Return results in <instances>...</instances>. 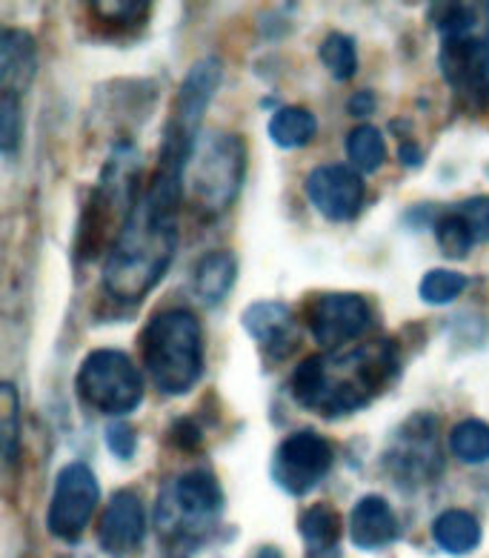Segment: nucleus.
<instances>
[{"mask_svg": "<svg viewBox=\"0 0 489 558\" xmlns=\"http://www.w3.org/2000/svg\"><path fill=\"white\" fill-rule=\"evenodd\" d=\"M192 146L195 141L167 126L158 167L103 260V290L123 304L144 301L172 267L181 232L178 215L184 207V172Z\"/></svg>", "mask_w": 489, "mask_h": 558, "instance_id": "1", "label": "nucleus"}, {"mask_svg": "<svg viewBox=\"0 0 489 558\" xmlns=\"http://www.w3.org/2000/svg\"><path fill=\"white\" fill-rule=\"evenodd\" d=\"M401 373V350L392 338L321 352L301 361L290 378L295 404L321 418H344L369 407Z\"/></svg>", "mask_w": 489, "mask_h": 558, "instance_id": "2", "label": "nucleus"}, {"mask_svg": "<svg viewBox=\"0 0 489 558\" xmlns=\"http://www.w3.org/2000/svg\"><path fill=\"white\" fill-rule=\"evenodd\" d=\"M429 17L441 35L438 66L455 107L481 116L489 109V3H436Z\"/></svg>", "mask_w": 489, "mask_h": 558, "instance_id": "3", "label": "nucleus"}, {"mask_svg": "<svg viewBox=\"0 0 489 558\" xmlns=\"http://www.w3.org/2000/svg\"><path fill=\"white\" fill-rule=\"evenodd\" d=\"M140 359L158 390L186 396L204 375V329L198 315L184 306L152 315L140 332Z\"/></svg>", "mask_w": 489, "mask_h": 558, "instance_id": "4", "label": "nucleus"}, {"mask_svg": "<svg viewBox=\"0 0 489 558\" xmlns=\"http://www.w3.org/2000/svg\"><path fill=\"white\" fill-rule=\"evenodd\" d=\"M246 175V144L235 132H200L184 172V198L200 218H218L235 204Z\"/></svg>", "mask_w": 489, "mask_h": 558, "instance_id": "5", "label": "nucleus"}, {"mask_svg": "<svg viewBox=\"0 0 489 558\" xmlns=\"http://www.w3.org/2000/svg\"><path fill=\"white\" fill-rule=\"evenodd\" d=\"M223 512V489L209 470L178 475L158 496L155 524L172 544H198L209 538Z\"/></svg>", "mask_w": 489, "mask_h": 558, "instance_id": "6", "label": "nucleus"}, {"mask_svg": "<svg viewBox=\"0 0 489 558\" xmlns=\"http://www.w3.org/2000/svg\"><path fill=\"white\" fill-rule=\"evenodd\" d=\"M77 396L103 415H130L144 401V378L135 361L121 350H93L75 378Z\"/></svg>", "mask_w": 489, "mask_h": 558, "instance_id": "7", "label": "nucleus"}, {"mask_svg": "<svg viewBox=\"0 0 489 558\" xmlns=\"http://www.w3.org/2000/svg\"><path fill=\"white\" fill-rule=\"evenodd\" d=\"M383 466L392 475V482L404 489H418L438 482L443 470V456L436 415H409L395 429L390 447L383 452Z\"/></svg>", "mask_w": 489, "mask_h": 558, "instance_id": "8", "label": "nucleus"}, {"mask_svg": "<svg viewBox=\"0 0 489 558\" xmlns=\"http://www.w3.org/2000/svg\"><path fill=\"white\" fill-rule=\"evenodd\" d=\"M332 464H335L332 444L315 429H298L283 438L272 452V482L283 493L301 498L327 478Z\"/></svg>", "mask_w": 489, "mask_h": 558, "instance_id": "9", "label": "nucleus"}, {"mask_svg": "<svg viewBox=\"0 0 489 558\" xmlns=\"http://www.w3.org/2000/svg\"><path fill=\"white\" fill-rule=\"evenodd\" d=\"M100 505V484L93 466L72 461L54 478V493L49 501L47 527L61 542H77L86 533L95 510Z\"/></svg>", "mask_w": 489, "mask_h": 558, "instance_id": "10", "label": "nucleus"}, {"mask_svg": "<svg viewBox=\"0 0 489 558\" xmlns=\"http://www.w3.org/2000/svg\"><path fill=\"white\" fill-rule=\"evenodd\" d=\"M304 322L323 350L335 352L367 332L372 310L358 292H323L304 306Z\"/></svg>", "mask_w": 489, "mask_h": 558, "instance_id": "11", "label": "nucleus"}, {"mask_svg": "<svg viewBox=\"0 0 489 558\" xmlns=\"http://www.w3.org/2000/svg\"><path fill=\"white\" fill-rule=\"evenodd\" d=\"M306 195L327 221L346 223L358 218L367 204V184L358 169L346 163H323L306 178Z\"/></svg>", "mask_w": 489, "mask_h": 558, "instance_id": "12", "label": "nucleus"}, {"mask_svg": "<svg viewBox=\"0 0 489 558\" xmlns=\"http://www.w3.org/2000/svg\"><path fill=\"white\" fill-rule=\"evenodd\" d=\"M223 81V63L221 58H204L186 72L184 84L178 89L175 104H172V118L167 126L184 132L186 138H198L200 121L207 116L209 104H212L215 93L221 89Z\"/></svg>", "mask_w": 489, "mask_h": 558, "instance_id": "13", "label": "nucleus"}, {"mask_svg": "<svg viewBox=\"0 0 489 558\" xmlns=\"http://www.w3.org/2000/svg\"><path fill=\"white\" fill-rule=\"evenodd\" d=\"M146 535V510L135 489L123 487L109 498L107 510L100 515L98 542L112 556H126L138 550Z\"/></svg>", "mask_w": 489, "mask_h": 558, "instance_id": "14", "label": "nucleus"}, {"mask_svg": "<svg viewBox=\"0 0 489 558\" xmlns=\"http://www.w3.org/2000/svg\"><path fill=\"white\" fill-rule=\"evenodd\" d=\"M241 324L255 344L272 359L290 355L295 347V315L292 306L283 301H255L244 310Z\"/></svg>", "mask_w": 489, "mask_h": 558, "instance_id": "15", "label": "nucleus"}, {"mask_svg": "<svg viewBox=\"0 0 489 558\" xmlns=\"http://www.w3.org/2000/svg\"><path fill=\"white\" fill-rule=\"evenodd\" d=\"M38 70V49L35 38L24 29H3L0 35V95H21L29 89L32 77Z\"/></svg>", "mask_w": 489, "mask_h": 558, "instance_id": "16", "label": "nucleus"}, {"mask_svg": "<svg viewBox=\"0 0 489 558\" xmlns=\"http://www.w3.org/2000/svg\"><path fill=\"white\" fill-rule=\"evenodd\" d=\"M401 533L398 515L390 501L381 496H364L352 507L350 515V538L358 550H381L392 544Z\"/></svg>", "mask_w": 489, "mask_h": 558, "instance_id": "17", "label": "nucleus"}, {"mask_svg": "<svg viewBox=\"0 0 489 558\" xmlns=\"http://www.w3.org/2000/svg\"><path fill=\"white\" fill-rule=\"evenodd\" d=\"M237 278V260L227 250H215L207 253L195 264V278H192V290L207 306L221 304L230 290L235 287Z\"/></svg>", "mask_w": 489, "mask_h": 558, "instance_id": "18", "label": "nucleus"}, {"mask_svg": "<svg viewBox=\"0 0 489 558\" xmlns=\"http://www.w3.org/2000/svg\"><path fill=\"white\" fill-rule=\"evenodd\" d=\"M86 12H89V21L107 38H123V35H135V32L144 29L152 7L149 3H135V0H115V3L98 0V3H89Z\"/></svg>", "mask_w": 489, "mask_h": 558, "instance_id": "19", "label": "nucleus"}, {"mask_svg": "<svg viewBox=\"0 0 489 558\" xmlns=\"http://www.w3.org/2000/svg\"><path fill=\"white\" fill-rule=\"evenodd\" d=\"M432 538L443 553L450 556H466L481 544V524L473 512L466 510H443L432 521Z\"/></svg>", "mask_w": 489, "mask_h": 558, "instance_id": "20", "label": "nucleus"}, {"mask_svg": "<svg viewBox=\"0 0 489 558\" xmlns=\"http://www.w3.org/2000/svg\"><path fill=\"white\" fill-rule=\"evenodd\" d=\"M298 530L304 535L306 547L313 553L335 550L341 535H344V519L335 507L329 505H313L309 510L301 512Z\"/></svg>", "mask_w": 489, "mask_h": 558, "instance_id": "21", "label": "nucleus"}, {"mask_svg": "<svg viewBox=\"0 0 489 558\" xmlns=\"http://www.w3.org/2000/svg\"><path fill=\"white\" fill-rule=\"evenodd\" d=\"M318 135V121L309 109L283 107L269 121V138L281 149H301Z\"/></svg>", "mask_w": 489, "mask_h": 558, "instance_id": "22", "label": "nucleus"}, {"mask_svg": "<svg viewBox=\"0 0 489 558\" xmlns=\"http://www.w3.org/2000/svg\"><path fill=\"white\" fill-rule=\"evenodd\" d=\"M346 155H350L352 169H358L360 175H372L387 161V141L381 130L375 126H355L346 138Z\"/></svg>", "mask_w": 489, "mask_h": 558, "instance_id": "23", "label": "nucleus"}, {"mask_svg": "<svg viewBox=\"0 0 489 558\" xmlns=\"http://www.w3.org/2000/svg\"><path fill=\"white\" fill-rule=\"evenodd\" d=\"M450 452L464 464L489 461V424L481 418H466L450 429Z\"/></svg>", "mask_w": 489, "mask_h": 558, "instance_id": "24", "label": "nucleus"}, {"mask_svg": "<svg viewBox=\"0 0 489 558\" xmlns=\"http://www.w3.org/2000/svg\"><path fill=\"white\" fill-rule=\"evenodd\" d=\"M432 232L441 246V253L447 258H466L469 250L475 246V235L469 230V223L455 213V207H443L432 221Z\"/></svg>", "mask_w": 489, "mask_h": 558, "instance_id": "25", "label": "nucleus"}, {"mask_svg": "<svg viewBox=\"0 0 489 558\" xmlns=\"http://www.w3.org/2000/svg\"><path fill=\"white\" fill-rule=\"evenodd\" d=\"M318 58H321L327 72L335 77L338 84H346L358 72V47H355V40L350 35H344V32L327 35L321 40V47H318Z\"/></svg>", "mask_w": 489, "mask_h": 558, "instance_id": "26", "label": "nucleus"}, {"mask_svg": "<svg viewBox=\"0 0 489 558\" xmlns=\"http://www.w3.org/2000/svg\"><path fill=\"white\" fill-rule=\"evenodd\" d=\"M469 287V278L455 269H429L427 276L420 278L418 295L424 304L429 306H443L459 301Z\"/></svg>", "mask_w": 489, "mask_h": 558, "instance_id": "27", "label": "nucleus"}, {"mask_svg": "<svg viewBox=\"0 0 489 558\" xmlns=\"http://www.w3.org/2000/svg\"><path fill=\"white\" fill-rule=\"evenodd\" d=\"M0 429H3V459L12 464L17 456V438H21V396L12 381H3L0 387Z\"/></svg>", "mask_w": 489, "mask_h": 558, "instance_id": "28", "label": "nucleus"}, {"mask_svg": "<svg viewBox=\"0 0 489 558\" xmlns=\"http://www.w3.org/2000/svg\"><path fill=\"white\" fill-rule=\"evenodd\" d=\"M21 132H24V121H21V98L12 95H0V149L3 155L17 153L21 146Z\"/></svg>", "mask_w": 489, "mask_h": 558, "instance_id": "29", "label": "nucleus"}, {"mask_svg": "<svg viewBox=\"0 0 489 558\" xmlns=\"http://www.w3.org/2000/svg\"><path fill=\"white\" fill-rule=\"evenodd\" d=\"M452 207L469 223L475 244H489V195H475V198L459 201Z\"/></svg>", "mask_w": 489, "mask_h": 558, "instance_id": "30", "label": "nucleus"}, {"mask_svg": "<svg viewBox=\"0 0 489 558\" xmlns=\"http://www.w3.org/2000/svg\"><path fill=\"white\" fill-rule=\"evenodd\" d=\"M107 447L121 461H130L135 456V447H138V433L126 421H112L107 427Z\"/></svg>", "mask_w": 489, "mask_h": 558, "instance_id": "31", "label": "nucleus"}, {"mask_svg": "<svg viewBox=\"0 0 489 558\" xmlns=\"http://www.w3.org/2000/svg\"><path fill=\"white\" fill-rule=\"evenodd\" d=\"M172 441L181 447V450H195L200 444V427L192 424L190 418H181L172 424Z\"/></svg>", "mask_w": 489, "mask_h": 558, "instance_id": "32", "label": "nucleus"}, {"mask_svg": "<svg viewBox=\"0 0 489 558\" xmlns=\"http://www.w3.org/2000/svg\"><path fill=\"white\" fill-rule=\"evenodd\" d=\"M372 109H375V95H369V93H358V95H355V98L350 100V112L355 118L369 116Z\"/></svg>", "mask_w": 489, "mask_h": 558, "instance_id": "33", "label": "nucleus"}, {"mask_svg": "<svg viewBox=\"0 0 489 558\" xmlns=\"http://www.w3.org/2000/svg\"><path fill=\"white\" fill-rule=\"evenodd\" d=\"M420 149L415 144H401V163L404 167H420Z\"/></svg>", "mask_w": 489, "mask_h": 558, "instance_id": "34", "label": "nucleus"}, {"mask_svg": "<svg viewBox=\"0 0 489 558\" xmlns=\"http://www.w3.org/2000/svg\"><path fill=\"white\" fill-rule=\"evenodd\" d=\"M255 558H283V556H281V550H276V547H264V550H260Z\"/></svg>", "mask_w": 489, "mask_h": 558, "instance_id": "35", "label": "nucleus"}]
</instances>
